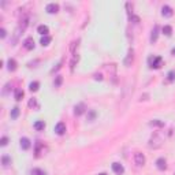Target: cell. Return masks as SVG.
Segmentation results:
<instances>
[{
    "label": "cell",
    "mask_w": 175,
    "mask_h": 175,
    "mask_svg": "<svg viewBox=\"0 0 175 175\" xmlns=\"http://www.w3.org/2000/svg\"><path fill=\"white\" fill-rule=\"evenodd\" d=\"M162 145H163V139L157 133L151 137V139H149V142H148V146L151 149H157V148H160Z\"/></svg>",
    "instance_id": "cell-1"
},
{
    "label": "cell",
    "mask_w": 175,
    "mask_h": 175,
    "mask_svg": "<svg viewBox=\"0 0 175 175\" xmlns=\"http://www.w3.org/2000/svg\"><path fill=\"white\" fill-rule=\"evenodd\" d=\"M145 162H146V159H145V156L141 152H135L134 153V163H135V166L137 167H142L145 164Z\"/></svg>",
    "instance_id": "cell-2"
},
{
    "label": "cell",
    "mask_w": 175,
    "mask_h": 175,
    "mask_svg": "<svg viewBox=\"0 0 175 175\" xmlns=\"http://www.w3.org/2000/svg\"><path fill=\"white\" fill-rule=\"evenodd\" d=\"M29 25V15H23L22 18L19 19V26H18V30L19 31H23Z\"/></svg>",
    "instance_id": "cell-3"
},
{
    "label": "cell",
    "mask_w": 175,
    "mask_h": 175,
    "mask_svg": "<svg viewBox=\"0 0 175 175\" xmlns=\"http://www.w3.org/2000/svg\"><path fill=\"white\" fill-rule=\"evenodd\" d=\"M133 60H134V51H133V48H130L129 52H127V56H126V59H125V66L126 67H130Z\"/></svg>",
    "instance_id": "cell-4"
},
{
    "label": "cell",
    "mask_w": 175,
    "mask_h": 175,
    "mask_svg": "<svg viewBox=\"0 0 175 175\" xmlns=\"http://www.w3.org/2000/svg\"><path fill=\"white\" fill-rule=\"evenodd\" d=\"M149 64H151V68H159L160 64H162V58H160V56L149 58Z\"/></svg>",
    "instance_id": "cell-5"
},
{
    "label": "cell",
    "mask_w": 175,
    "mask_h": 175,
    "mask_svg": "<svg viewBox=\"0 0 175 175\" xmlns=\"http://www.w3.org/2000/svg\"><path fill=\"white\" fill-rule=\"evenodd\" d=\"M85 109H86V105L84 103H78L74 107V115H77V116H79V115H82V114L85 112Z\"/></svg>",
    "instance_id": "cell-6"
},
{
    "label": "cell",
    "mask_w": 175,
    "mask_h": 175,
    "mask_svg": "<svg viewBox=\"0 0 175 175\" xmlns=\"http://www.w3.org/2000/svg\"><path fill=\"white\" fill-rule=\"evenodd\" d=\"M55 133L59 134V135H63L64 133H66V125H64L63 122L56 123V126H55Z\"/></svg>",
    "instance_id": "cell-7"
},
{
    "label": "cell",
    "mask_w": 175,
    "mask_h": 175,
    "mask_svg": "<svg viewBox=\"0 0 175 175\" xmlns=\"http://www.w3.org/2000/svg\"><path fill=\"white\" fill-rule=\"evenodd\" d=\"M23 47H25L27 51H31L34 48V40H33L31 37H27L26 40L23 41Z\"/></svg>",
    "instance_id": "cell-8"
},
{
    "label": "cell",
    "mask_w": 175,
    "mask_h": 175,
    "mask_svg": "<svg viewBox=\"0 0 175 175\" xmlns=\"http://www.w3.org/2000/svg\"><path fill=\"white\" fill-rule=\"evenodd\" d=\"M162 14H163V17L170 18V17H172L174 11H172V8H171L170 6H163V7H162Z\"/></svg>",
    "instance_id": "cell-9"
},
{
    "label": "cell",
    "mask_w": 175,
    "mask_h": 175,
    "mask_svg": "<svg viewBox=\"0 0 175 175\" xmlns=\"http://www.w3.org/2000/svg\"><path fill=\"white\" fill-rule=\"evenodd\" d=\"M45 10H47V13H50V14H56L59 11V6L56 3H50Z\"/></svg>",
    "instance_id": "cell-10"
},
{
    "label": "cell",
    "mask_w": 175,
    "mask_h": 175,
    "mask_svg": "<svg viewBox=\"0 0 175 175\" xmlns=\"http://www.w3.org/2000/svg\"><path fill=\"white\" fill-rule=\"evenodd\" d=\"M19 142H21V148L23 149V151H27V149L30 148V139L29 138H26V137H23V138H21V141H19Z\"/></svg>",
    "instance_id": "cell-11"
},
{
    "label": "cell",
    "mask_w": 175,
    "mask_h": 175,
    "mask_svg": "<svg viewBox=\"0 0 175 175\" xmlns=\"http://www.w3.org/2000/svg\"><path fill=\"white\" fill-rule=\"evenodd\" d=\"M112 170L114 172H116V174H123L125 172V168H123V166H122L121 163H112Z\"/></svg>",
    "instance_id": "cell-12"
},
{
    "label": "cell",
    "mask_w": 175,
    "mask_h": 175,
    "mask_svg": "<svg viewBox=\"0 0 175 175\" xmlns=\"http://www.w3.org/2000/svg\"><path fill=\"white\" fill-rule=\"evenodd\" d=\"M156 166L159 170H166L167 168V162H166V159L164 157H160V159H157V162H156Z\"/></svg>",
    "instance_id": "cell-13"
},
{
    "label": "cell",
    "mask_w": 175,
    "mask_h": 175,
    "mask_svg": "<svg viewBox=\"0 0 175 175\" xmlns=\"http://www.w3.org/2000/svg\"><path fill=\"white\" fill-rule=\"evenodd\" d=\"M157 37H159V26H155L153 27V30H152V34H151V43H156L157 41Z\"/></svg>",
    "instance_id": "cell-14"
},
{
    "label": "cell",
    "mask_w": 175,
    "mask_h": 175,
    "mask_svg": "<svg viewBox=\"0 0 175 175\" xmlns=\"http://www.w3.org/2000/svg\"><path fill=\"white\" fill-rule=\"evenodd\" d=\"M37 31L40 33L41 36H48V33H50V29L47 25H40V26L37 27Z\"/></svg>",
    "instance_id": "cell-15"
},
{
    "label": "cell",
    "mask_w": 175,
    "mask_h": 175,
    "mask_svg": "<svg viewBox=\"0 0 175 175\" xmlns=\"http://www.w3.org/2000/svg\"><path fill=\"white\" fill-rule=\"evenodd\" d=\"M7 64H8V70L10 71H15L17 70V60L15 59H8V62H7Z\"/></svg>",
    "instance_id": "cell-16"
},
{
    "label": "cell",
    "mask_w": 175,
    "mask_h": 175,
    "mask_svg": "<svg viewBox=\"0 0 175 175\" xmlns=\"http://www.w3.org/2000/svg\"><path fill=\"white\" fill-rule=\"evenodd\" d=\"M34 129H36L37 131L44 130V129H45V123H44V121H37L36 123H34Z\"/></svg>",
    "instance_id": "cell-17"
},
{
    "label": "cell",
    "mask_w": 175,
    "mask_h": 175,
    "mask_svg": "<svg viewBox=\"0 0 175 175\" xmlns=\"http://www.w3.org/2000/svg\"><path fill=\"white\" fill-rule=\"evenodd\" d=\"M1 164H3V167H8L10 164H11V157L4 155V156L1 157Z\"/></svg>",
    "instance_id": "cell-18"
},
{
    "label": "cell",
    "mask_w": 175,
    "mask_h": 175,
    "mask_svg": "<svg viewBox=\"0 0 175 175\" xmlns=\"http://www.w3.org/2000/svg\"><path fill=\"white\" fill-rule=\"evenodd\" d=\"M11 119H17V118L19 116V108L18 107H14L13 109H11Z\"/></svg>",
    "instance_id": "cell-19"
},
{
    "label": "cell",
    "mask_w": 175,
    "mask_h": 175,
    "mask_svg": "<svg viewBox=\"0 0 175 175\" xmlns=\"http://www.w3.org/2000/svg\"><path fill=\"white\" fill-rule=\"evenodd\" d=\"M51 40H52V38H51L50 36H43L41 37V45H43V47H45V45H48L51 43Z\"/></svg>",
    "instance_id": "cell-20"
},
{
    "label": "cell",
    "mask_w": 175,
    "mask_h": 175,
    "mask_svg": "<svg viewBox=\"0 0 175 175\" xmlns=\"http://www.w3.org/2000/svg\"><path fill=\"white\" fill-rule=\"evenodd\" d=\"M41 149H44V144H43V142H37L36 144V156L37 157H40Z\"/></svg>",
    "instance_id": "cell-21"
},
{
    "label": "cell",
    "mask_w": 175,
    "mask_h": 175,
    "mask_svg": "<svg viewBox=\"0 0 175 175\" xmlns=\"http://www.w3.org/2000/svg\"><path fill=\"white\" fill-rule=\"evenodd\" d=\"M23 99V90L22 89H15V100L19 101V100Z\"/></svg>",
    "instance_id": "cell-22"
},
{
    "label": "cell",
    "mask_w": 175,
    "mask_h": 175,
    "mask_svg": "<svg viewBox=\"0 0 175 175\" xmlns=\"http://www.w3.org/2000/svg\"><path fill=\"white\" fill-rule=\"evenodd\" d=\"M31 175H47L44 170H41V168H33L31 170Z\"/></svg>",
    "instance_id": "cell-23"
},
{
    "label": "cell",
    "mask_w": 175,
    "mask_h": 175,
    "mask_svg": "<svg viewBox=\"0 0 175 175\" xmlns=\"http://www.w3.org/2000/svg\"><path fill=\"white\" fill-rule=\"evenodd\" d=\"M163 33L166 34V36H171V33H172V27L170 25H166V26H163Z\"/></svg>",
    "instance_id": "cell-24"
},
{
    "label": "cell",
    "mask_w": 175,
    "mask_h": 175,
    "mask_svg": "<svg viewBox=\"0 0 175 175\" xmlns=\"http://www.w3.org/2000/svg\"><path fill=\"white\" fill-rule=\"evenodd\" d=\"M38 86H40V84H38L37 81H34L29 85V89H30L31 92H37V90H38Z\"/></svg>",
    "instance_id": "cell-25"
},
{
    "label": "cell",
    "mask_w": 175,
    "mask_h": 175,
    "mask_svg": "<svg viewBox=\"0 0 175 175\" xmlns=\"http://www.w3.org/2000/svg\"><path fill=\"white\" fill-rule=\"evenodd\" d=\"M149 125H151V126H156V127H163V126H164V122L159 121V119H155V121H152Z\"/></svg>",
    "instance_id": "cell-26"
},
{
    "label": "cell",
    "mask_w": 175,
    "mask_h": 175,
    "mask_svg": "<svg viewBox=\"0 0 175 175\" xmlns=\"http://www.w3.org/2000/svg\"><path fill=\"white\" fill-rule=\"evenodd\" d=\"M62 82H63V77L62 75H58V77H56V79L54 81L55 88H59V86L62 85Z\"/></svg>",
    "instance_id": "cell-27"
},
{
    "label": "cell",
    "mask_w": 175,
    "mask_h": 175,
    "mask_svg": "<svg viewBox=\"0 0 175 175\" xmlns=\"http://www.w3.org/2000/svg\"><path fill=\"white\" fill-rule=\"evenodd\" d=\"M167 77H168V81H170V82L175 81V71H174V70H171V71L168 73V75H167Z\"/></svg>",
    "instance_id": "cell-28"
},
{
    "label": "cell",
    "mask_w": 175,
    "mask_h": 175,
    "mask_svg": "<svg viewBox=\"0 0 175 175\" xmlns=\"http://www.w3.org/2000/svg\"><path fill=\"white\" fill-rule=\"evenodd\" d=\"M130 21L133 23H139V17H137V15L133 14V15H130Z\"/></svg>",
    "instance_id": "cell-29"
},
{
    "label": "cell",
    "mask_w": 175,
    "mask_h": 175,
    "mask_svg": "<svg viewBox=\"0 0 175 175\" xmlns=\"http://www.w3.org/2000/svg\"><path fill=\"white\" fill-rule=\"evenodd\" d=\"M7 144H8V138H7V137H1V139H0V145H1V146H6Z\"/></svg>",
    "instance_id": "cell-30"
},
{
    "label": "cell",
    "mask_w": 175,
    "mask_h": 175,
    "mask_svg": "<svg viewBox=\"0 0 175 175\" xmlns=\"http://www.w3.org/2000/svg\"><path fill=\"white\" fill-rule=\"evenodd\" d=\"M78 62V56H74L71 60V71H74V67H75V63Z\"/></svg>",
    "instance_id": "cell-31"
},
{
    "label": "cell",
    "mask_w": 175,
    "mask_h": 175,
    "mask_svg": "<svg viewBox=\"0 0 175 175\" xmlns=\"http://www.w3.org/2000/svg\"><path fill=\"white\" fill-rule=\"evenodd\" d=\"M75 47H78V41H74L71 44V48H70V50H71V54H74V55H75Z\"/></svg>",
    "instance_id": "cell-32"
},
{
    "label": "cell",
    "mask_w": 175,
    "mask_h": 175,
    "mask_svg": "<svg viewBox=\"0 0 175 175\" xmlns=\"http://www.w3.org/2000/svg\"><path fill=\"white\" fill-rule=\"evenodd\" d=\"M34 105H36V100H34V99H31L30 100V101H29V107H34Z\"/></svg>",
    "instance_id": "cell-33"
},
{
    "label": "cell",
    "mask_w": 175,
    "mask_h": 175,
    "mask_svg": "<svg viewBox=\"0 0 175 175\" xmlns=\"http://www.w3.org/2000/svg\"><path fill=\"white\" fill-rule=\"evenodd\" d=\"M94 115H96V114H94L93 111H90V115H89V118H88V119H89V121H93V118H94Z\"/></svg>",
    "instance_id": "cell-34"
},
{
    "label": "cell",
    "mask_w": 175,
    "mask_h": 175,
    "mask_svg": "<svg viewBox=\"0 0 175 175\" xmlns=\"http://www.w3.org/2000/svg\"><path fill=\"white\" fill-rule=\"evenodd\" d=\"M0 36L3 37V38L6 37V29H1V30H0Z\"/></svg>",
    "instance_id": "cell-35"
},
{
    "label": "cell",
    "mask_w": 175,
    "mask_h": 175,
    "mask_svg": "<svg viewBox=\"0 0 175 175\" xmlns=\"http://www.w3.org/2000/svg\"><path fill=\"white\" fill-rule=\"evenodd\" d=\"M171 54H172V55L175 56V48H172V51H171Z\"/></svg>",
    "instance_id": "cell-36"
},
{
    "label": "cell",
    "mask_w": 175,
    "mask_h": 175,
    "mask_svg": "<svg viewBox=\"0 0 175 175\" xmlns=\"http://www.w3.org/2000/svg\"><path fill=\"white\" fill-rule=\"evenodd\" d=\"M99 175H107V174H105V172H101V174H99Z\"/></svg>",
    "instance_id": "cell-37"
}]
</instances>
